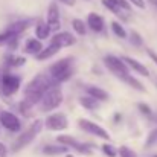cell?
<instances>
[{
    "label": "cell",
    "mask_w": 157,
    "mask_h": 157,
    "mask_svg": "<svg viewBox=\"0 0 157 157\" xmlns=\"http://www.w3.org/2000/svg\"><path fill=\"white\" fill-rule=\"evenodd\" d=\"M52 86H55L52 76H48V75H44V73H40V75H37L35 78H32V79L29 81L26 90H25V99H23V102L20 104L21 113H23V114H28V113L32 110V107L40 104V101L43 99L44 93H46Z\"/></svg>",
    "instance_id": "obj_1"
},
{
    "label": "cell",
    "mask_w": 157,
    "mask_h": 157,
    "mask_svg": "<svg viewBox=\"0 0 157 157\" xmlns=\"http://www.w3.org/2000/svg\"><path fill=\"white\" fill-rule=\"evenodd\" d=\"M104 64H105V67H107L116 78H119L121 81L130 84V86H131L133 89H136V90L145 92L144 84H142L140 81H137V79L130 73L128 66L124 63L122 58H119V56H116V55H107L104 58Z\"/></svg>",
    "instance_id": "obj_2"
},
{
    "label": "cell",
    "mask_w": 157,
    "mask_h": 157,
    "mask_svg": "<svg viewBox=\"0 0 157 157\" xmlns=\"http://www.w3.org/2000/svg\"><path fill=\"white\" fill-rule=\"evenodd\" d=\"M51 76H52L53 82H63L66 79H69L73 73V58L72 56H66L63 59H58L56 63H53L49 69Z\"/></svg>",
    "instance_id": "obj_3"
},
{
    "label": "cell",
    "mask_w": 157,
    "mask_h": 157,
    "mask_svg": "<svg viewBox=\"0 0 157 157\" xmlns=\"http://www.w3.org/2000/svg\"><path fill=\"white\" fill-rule=\"evenodd\" d=\"M43 125H44V122H43L41 119L34 121V122L31 124V127H29L23 134H20V136L15 139V142H14V145H12V150H14V151H20V150H23L25 147H28V145L40 134Z\"/></svg>",
    "instance_id": "obj_4"
},
{
    "label": "cell",
    "mask_w": 157,
    "mask_h": 157,
    "mask_svg": "<svg viewBox=\"0 0 157 157\" xmlns=\"http://www.w3.org/2000/svg\"><path fill=\"white\" fill-rule=\"evenodd\" d=\"M61 102H63V92L55 84L44 93V96L41 99V110L43 111H52L55 108H58L61 105Z\"/></svg>",
    "instance_id": "obj_5"
},
{
    "label": "cell",
    "mask_w": 157,
    "mask_h": 157,
    "mask_svg": "<svg viewBox=\"0 0 157 157\" xmlns=\"http://www.w3.org/2000/svg\"><path fill=\"white\" fill-rule=\"evenodd\" d=\"M20 87V78L15 75H3L0 79V90L5 96H11L17 93Z\"/></svg>",
    "instance_id": "obj_6"
},
{
    "label": "cell",
    "mask_w": 157,
    "mask_h": 157,
    "mask_svg": "<svg viewBox=\"0 0 157 157\" xmlns=\"http://www.w3.org/2000/svg\"><path fill=\"white\" fill-rule=\"evenodd\" d=\"M44 125H46L48 130L61 131V130H66L69 127V121H67V116L66 114H63V113H53V114L46 117Z\"/></svg>",
    "instance_id": "obj_7"
},
{
    "label": "cell",
    "mask_w": 157,
    "mask_h": 157,
    "mask_svg": "<svg viewBox=\"0 0 157 157\" xmlns=\"http://www.w3.org/2000/svg\"><path fill=\"white\" fill-rule=\"evenodd\" d=\"M79 127L84 130V131H87V133H90V134H93V136H96V137H101V139H104V140H110V134H108V131L102 128L101 125H98V124H95V122H92V121H89V119H79Z\"/></svg>",
    "instance_id": "obj_8"
},
{
    "label": "cell",
    "mask_w": 157,
    "mask_h": 157,
    "mask_svg": "<svg viewBox=\"0 0 157 157\" xmlns=\"http://www.w3.org/2000/svg\"><path fill=\"white\" fill-rule=\"evenodd\" d=\"M0 124H2L8 131H12V133H17V131L21 128L20 119H18L14 113L6 111V110L0 111Z\"/></svg>",
    "instance_id": "obj_9"
},
{
    "label": "cell",
    "mask_w": 157,
    "mask_h": 157,
    "mask_svg": "<svg viewBox=\"0 0 157 157\" xmlns=\"http://www.w3.org/2000/svg\"><path fill=\"white\" fill-rule=\"evenodd\" d=\"M56 140H58L61 145L67 147V148H73V150H76V151H79V153L90 154V148H89V145L78 142V140H76L75 137H72V136H58Z\"/></svg>",
    "instance_id": "obj_10"
},
{
    "label": "cell",
    "mask_w": 157,
    "mask_h": 157,
    "mask_svg": "<svg viewBox=\"0 0 157 157\" xmlns=\"http://www.w3.org/2000/svg\"><path fill=\"white\" fill-rule=\"evenodd\" d=\"M46 21H48V25H49V28L52 31H58L59 26H61V23H59V9H58V5L55 2H52L49 5V8H48V18H46Z\"/></svg>",
    "instance_id": "obj_11"
},
{
    "label": "cell",
    "mask_w": 157,
    "mask_h": 157,
    "mask_svg": "<svg viewBox=\"0 0 157 157\" xmlns=\"http://www.w3.org/2000/svg\"><path fill=\"white\" fill-rule=\"evenodd\" d=\"M75 41H76V38L72 34H69V32H59V34H56V35L52 37V44H55L59 49L69 48V46L75 44Z\"/></svg>",
    "instance_id": "obj_12"
},
{
    "label": "cell",
    "mask_w": 157,
    "mask_h": 157,
    "mask_svg": "<svg viewBox=\"0 0 157 157\" xmlns=\"http://www.w3.org/2000/svg\"><path fill=\"white\" fill-rule=\"evenodd\" d=\"M122 59H124V63L130 67V69H133L137 75H142V76H150V70L142 64V63H139L137 59H134V58H131V56H122Z\"/></svg>",
    "instance_id": "obj_13"
},
{
    "label": "cell",
    "mask_w": 157,
    "mask_h": 157,
    "mask_svg": "<svg viewBox=\"0 0 157 157\" xmlns=\"http://www.w3.org/2000/svg\"><path fill=\"white\" fill-rule=\"evenodd\" d=\"M87 26L95 32H101L104 29V18L96 12H90L87 17Z\"/></svg>",
    "instance_id": "obj_14"
},
{
    "label": "cell",
    "mask_w": 157,
    "mask_h": 157,
    "mask_svg": "<svg viewBox=\"0 0 157 157\" xmlns=\"http://www.w3.org/2000/svg\"><path fill=\"white\" fill-rule=\"evenodd\" d=\"M86 92H87L89 96H92V98H95L98 101H107L108 99V93L105 92L104 89L98 87V86H87Z\"/></svg>",
    "instance_id": "obj_15"
},
{
    "label": "cell",
    "mask_w": 157,
    "mask_h": 157,
    "mask_svg": "<svg viewBox=\"0 0 157 157\" xmlns=\"http://www.w3.org/2000/svg\"><path fill=\"white\" fill-rule=\"evenodd\" d=\"M51 31H52V29L49 28L48 21L40 20V21H38V25H37V28H35V35H37V38L44 40V38H48V37H49Z\"/></svg>",
    "instance_id": "obj_16"
},
{
    "label": "cell",
    "mask_w": 157,
    "mask_h": 157,
    "mask_svg": "<svg viewBox=\"0 0 157 157\" xmlns=\"http://www.w3.org/2000/svg\"><path fill=\"white\" fill-rule=\"evenodd\" d=\"M43 51V44L40 40L37 38H29L26 41V52L28 53H32V55H38V53Z\"/></svg>",
    "instance_id": "obj_17"
},
{
    "label": "cell",
    "mask_w": 157,
    "mask_h": 157,
    "mask_svg": "<svg viewBox=\"0 0 157 157\" xmlns=\"http://www.w3.org/2000/svg\"><path fill=\"white\" fill-rule=\"evenodd\" d=\"M67 147H64V145H48V147H44L43 148V153L44 154H49V156H56V154H64V153H67Z\"/></svg>",
    "instance_id": "obj_18"
},
{
    "label": "cell",
    "mask_w": 157,
    "mask_h": 157,
    "mask_svg": "<svg viewBox=\"0 0 157 157\" xmlns=\"http://www.w3.org/2000/svg\"><path fill=\"white\" fill-rule=\"evenodd\" d=\"M79 102L87 110H96L98 105H99V101L95 99V98H92V96H82V98H79Z\"/></svg>",
    "instance_id": "obj_19"
},
{
    "label": "cell",
    "mask_w": 157,
    "mask_h": 157,
    "mask_svg": "<svg viewBox=\"0 0 157 157\" xmlns=\"http://www.w3.org/2000/svg\"><path fill=\"white\" fill-rule=\"evenodd\" d=\"M58 51H59V48H56L55 44H52V43H51V44H49L46 49H43L41 52L38 53V55H35V56H37V59H48V58H51L52 55H55Z\"/></svg>",
    "instance_id": "obj_20"
},
{
    "label": "cell",
    "mask_w": 157,
    "mask_h": 157,
    "mask_svg": "<svg viewBox=\"0 0 157 157\" xmlns=\"http://www.w3.org/2000/svg\"><path fill=\"white\" fill-rule=\"evenodd\" d=\"M102 3H104L105 8H108V9H110L111 12H114V14H116V15H117L119 18H122V20H127V18H128V14H124L125 11L119 9V8H117L116 5H113V3H111L110 0H102Z\"/></svg>",
    "instance_id": "obj_21"
},
{
    "label": "cell",
    "mask_w": 157,
    "mask_h": 157,
    "mask_svg": "<svg viewBox=\"0 0 157 157\" xmlns=\"http://www.w3.org/2000/svg\"><path fill=\"white\" fill-rule=\"evenodd\" d=\"M28 21H18V23H14V25H11L6 31L8 32H11V34H14V35H18L20 32H23L26 28H28Z\"/></svg>",
    "instance_id": "obj_22"
},
{
    "label": "cell",
    "mask_w": 157,
    "mask_h": 157,
    "mask_svg": "<svg viewBox=\"0 0 157 157\" xmlns=\"http://www.w3.org/2000/svg\"><path fill=\"white\" fill-rule=\"evenodd\" d=\"M72 26H73V29L76 31L78 35H86V32H87V26H86V23H84L82 20L75 18V20L72 21Z\"/></svg>",
    "instance_id": "obj_23"
},
{
    "label": "cell",
    "mask_w": 157,
    "mask_h": 157,
    "mask_svg": "<svg viewBox=\"0 0 157 157\" xmlns=\"http://www.w3.org/2000/svg\"><path fill=\"white\" fill-rule=\"evenodd\" d=\"M111 31L114 35H117L119 38H127V31L121 26V23L117 21H111Z\"/></svg>",
    "instance_id": "obj_24"
},
{
    "label": "cell",
    "mask_w": 157,
    "mask_h": 157,
    "mask_svg": "<svg viewBox=\"0 0 157 157\" xmlns=\"http://www.w3.org/2000/svg\"><path fill=\"white\" fill-rule=\"evenodd\" d=\"M113 5H116L119 9L125 11V12H130L131 11V6H130V2L128 0H110Z\"/></svg>",
    "instance_id": "obj_25"
},
{
    "label": "cell",
    "mask_w": 157,
    "mask_h": 157,
    "mask_svg": "<svg viewBox=\"0 0 157 157\" xmlns=\"http://www.w3.org/2000/svg\"><path fill=\"white\" fill-rule=\"evenodd\" d=\"M101 148H102V151H104V154L107 157H116L117 154H119V151H116V150L113 148V145H108V144H105V145H102Z\"/></svg>",
    "instance_id": "obj_26"
},
{
    "label": "cell",
    "mask_w": 157,
    "mask_h": 157,
    "mask_svg": "<svg viewBox=\"0 0 157 157\" xmlns=\"http://www.w3.org/2000/svg\"><path fill=\"white\" fill-rule=\"evenodd\" d=\"M119 156L121 157H137V154L131 148H128V147H121L119 148Z\"/></svg>",
    "instance_id": "obj_27"
},
{
    "label": "cell",
    "mask_w": 157,
    "mask_h": 157,
    "mask_svg": "<svg viewBox=\"0 0 157 157\" xmlns=\"http://www.w3.org/2000/svg\"><path fill=\"white\" fill-rule=\"evenodd\" d=\"M8 63H9V66H21V64L25 63V58H23V56L9 55V56H8Z\"/></svg>",
    "instance_id": "obj_28"
},
{
    "label": "cell",
    "mask_w": 157,
    "mask_h": 157,
    "mask_svg": "<svg viewBox=\"0 0 157 157\" xmlns=\"http://www.w3.org/2000/svg\"><path fill=\"white\" fill-rule=\"evenodd\" d=\"M17 35H14V34H11V32H8V31H5L3 34H0V46L3 44V43H8V41H11V40H14Z\"/></svg>",
    "instance_id": "obj_29"
},
{
    "label": "cell",
    "mask_w": 157,
    "mask_h": 157,
    "mask_svg": "<svg viewBox=\"0 0 157 157\" xmlns=\"http://www.w3.org/2000/svg\"><path fill=\"white\" fill-rule=\"evenodd\" d=\"M131 43L134 44V46H142V43H144V40H142V37L136 32V31H131Z\"/></svg>",
    "instance_id": "obj_30"
},
{
    "label": "cell",
    "mask_w": 157,
    "mask_h": 157,
    "mask_svg": "<svg viewBox=\"0 0 157 157\" xmlns=\"http://www.w3.org/2000/svg\"><path fill=\"white\" fill-rule=\"evenodd\" d=\"M137 107H139V110H140L145 116H151V113H153V111H151V108H150L147 104H139Z\"/></svg>",
    "instance_id": "obj_31"
},
{
    "label": "cell",
    "mask_w": 157,
    "mask_h": 157,
    "mask_svg": "<svg viewBox=\"0 0 157 157\" xmlns=\"http://www.w3.org/2000/svg\"><path fill=\"white\" fill-rule=\"evenodd\" d=\"M130 3H133L134 6H137L139 9H145V2L144 0H128Z\"/></svg>",
    "instance_id": "obj_32"
},
{
    "label": "cell",
    "mask_w": 157,
    "mask_h": 157,
    "mask_svg": "<svg viewBox=\"0 0 157 157\" xmlns=\"http://www.w3.org/2000/svg\"><path fill=\"white\" fill-rule=\"evenodd\" d=\"M147 53H148V56H150V58H151V59L157 64V53L154 52L153 49H147Z\"/></svg>",
    "instance_id": "obj_33"
},
{
    "label": "cell",
    "mask_w": 157,
    "mask_h": 157,
    "mask_svg": "<svg viewBox=\"0 0 157 157\" xmlns=\"http://www.w3.org/2000/svg\"><path fill=\"white\" fill-rule=\"evenodd\" d=\"M0 157H8V148L0 142Z\"/></svg>",
    "instance_id": "obj_34"
},
{
    "label": "cell",
    "mask_w": 157,
    "mask_h": 157,
    "mask_svg": "<svg viewBox=\"0 0 157 157\" xmlns=\"http://www.w3.org/2000/svg\"><path fill=\"white\" fill-rule=\"evenodd\" d=\"M61 3H64L66 6H75V3H76V0H59Z\"/></svg>",
    "instance_id": "obj_35"
},
{
    "label": "cell",
    "mask_w": 157,
    "mask_h": 157,
    "mask_svg": "<svg viewBox=\"0 0 157 157\" xmlns=\"http://www.w3.org/2000/svg\"><path fill=\"white\" fill-rule=\"evenodd\" d=\"M150 2H151V5H153V6L157 9V0H150Z\"/></svg>",
    "instance_id": "obj_36"
},
{
    "label": "cell",
    "mask_w": 157,
    "mask_h": 157,
    "mask_svg": "<svg viewBox=\"0 0 157 157\" xmlns=\"http://www.w3.org/2000/svg\"><path fill=\"white\" fill-rule=\"evenodd\" d=\"M66 157H75V156H72V154H66Z\"/></svg>",
    "instance_id": "obj_37"
},
{
    "label": "cell",
    "mask_w": 157,
    "mask_h": 157,
    "mask_svg": "<svg viewBox=\"0 0 157 157\" xmlns=\"http://www.w3.org/2000/svg\"><path fill=\"white\" fill-rule=\"evenodd\" d=\"M154 121H156V122H157V116H156V117H154Z\"/></svg>",
    "instance_id": "obj_38"
}]
</instances>
